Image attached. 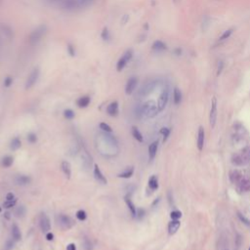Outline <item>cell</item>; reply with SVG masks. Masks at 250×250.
I'll use <instances>...</instances> for the list:
<instances>
[{"instance_id":"cell-1","label":"cell","mask_w":250,"mask_h":250,"mask_svg":"<svg viewBox=\"0 0 250 250\" xmlns=\"http://www.w3.org/2000/svg\"><path fill=\"white\" fill-rule=\"evenodd\" d=\"M158 112L159 110H158L157 105H156L155 102L153 100L147 101L146 103H144L142 106L139 107V109H138L139 114L146 116L148 118L155 117V116L158 113Z\"/></svg>"},{"instance_id":"cell-2","label":"cell","mask_w":250,"mask_h":250,"mask_svg":"<svg viewBox=\"0 0 250 250\" xmlns=\"http://www.w3.org/2000/svg\"><path fill=\"white\" fill-rule=\"evenodd\" d=\"M47 33V27L46 25H41L39 27H37L35 30L31 31L28 37V42L30 45H36L41 41L43 37L45 36V34Z\"/></svg>"},{"instance_id":"cell-3","label":"cell","mask_w":250,"mask_h":250,"mask_svg":"<svg viewBox=\"0 0 250 250\" xmlns=\"http://www.w3.org/2000/svg\"><path fill=\"white\" fill-rule=\"evenodd\" d=\"M132 58H133V51L131 49L125 51V53L122 55V57L117 61V63H116V71L118 72L123 71L125 66H127V64L132 60Z\"/></svg>"},{"instance_id":"cell-4","label":"cell","mask_w":250,"mask_h":250,"mask_svg":"<svg viewBox=\"0 0 250 250\" xmlns=\"http://www.w3.org/2000/svg\"><path fill=\"white\" fill-rule=\"evenodd\" d=\"M57 221H58L59 226L61 227V229H63V230L71 229L75 224V222L71 219V217L68 216V215H64V214L59 215L57 218Z\"/></svg>"},{"instance_id":"cell-5","label":"cell","mask_w":250,"mask_h":250,"mask_svg":"<svg viewBox=\"0 0 250 250\" xmlns=\"http://www.w3.org/2000/svg\"><path fill=\"white\" fill-rule=\"evenodd\" d=\"M39 74H40V71L38 68H35L34 69H32V71L30 72V75L27 78V81H25V89H30L35 85V83L37 82L39 78Z\"/></svg>"},{"instance_id":"cell-6","label":"cell","mask_w":250,"mask_h":250,"mask_svg":"<svg viewBox=\"0 0 250 250\" xmlns=\"http://www.w3.org/2000/svg\"><path fill=\"white\" fill-rule=\"evenodd\" d=\"M168 99H169V90L168 88H164L162 90L160 96L158 98L157 101V107L159 112H162L165 107H166V105L168 103Z\"/></svg>"},{"instance_id":"cell-7","label":"cell","mask_w":250,"mask_h":250,"mask_svg":"<svg viewBox=\"0 0 250 250\" xmlns=\"http://www.w3.org/2000/svg\"><path fill=\"white\" fill-rule=\"evenodd\" d=\"M216 120H217V100H216V98L214 97L212 99L210 114H209V121H210V126L212 128L215 127Z\"/></svg>"},{"instance_id":"cell-8","label":"cell","mask_w":250,"mask_h":250,"mask_svg":"<svg viewBox=\"0 0 250 250\" xmlns=\"http://www.w3.org/2000/svg\"><path fill=\"white\" fill-rule=\"evenodd\" d=\"M155 87H156V82H155V81H149V82H147L146 84H144L143 87H142V88L140 89L139 94H140L141 97L148 96L155 89Z\"/></svg>"},{"instance_id":"cell-9","label":"cell","mask_w":250,"mask_h":250,"mask_svg":"<svg viewBox=\"0 0 250 250\" xmlns=\"http://www.w3.org/2000/svg\"><path fill=\"white\" fill-rule=\"evenodd\" d=\"M137 85H138V78L135 76L130 77L128 81H127L126 85H125V93L127 95H131L135 91Z\"/></svg>"},{"instance_id":"cell-10","label":"cell","mask_w":250,"mask_h":250,"mask_svg":"<svg viewBox=\"0 0 250 250\" xmlns=\"http://www.w3.org/2000/svg\"><path fill=\"white\" fill-rule=\"evenodd\" d=\"M39 226H40V229L42 230V232H48V231H50V229H51L50 219H49L47 215L44 213L40 215Z\"/></svg>"},{"instance_id":"cell-11","label":"cell","mask_w":250,"mask_h":250,"mask_svg":"<svg viewBox=\"0 0 250 250\" xmlns=\"http://www.w3.org/2000/svg\"><path fill=\"white\" fill-rule=\"evenodd\" d=\"M107 112L109 116H112V117H114V116L117 115L118 112H119V107H118L117 102L116 101L112 102V103H110L107 107Z\"/></svg>"},{"instance_id":"cell-12","label":"cell","mask_w":250,"mask_h":250,"mask_svg":"<svg viewBox=\"0 0 250 250\" xmlns=\"http://www.w3.org/2000/svg\"><path fill=\"white\" fill-rule=\"evenodd\" d=\"M62 6L65 10L72 11L79 7V5H78L77 0H64L62 3Z\"/></svg>"},{"instance_id":"cell-13","label":"cell","mask_w":250,"mask_h":250,"mask_svg":"<svg viewBox=\"0 0 250 250\" xmlns=\"http://www.w3.org/2000/svg\"><path fill=\"white\" fill-rule=\"evenodd\" d=\"M94 176H95V179L100 183H102V184H104V185L107 184V178L103 175V173H102V171L100 170V168H99L97 164H95V166H94Z\"/></svg>"},{"instance_id":"cell-14","label":"cell","mask_w":250,"mask_h":250,"mask_svg":"<svg viewBox=\"0 0 250 250\" xmlns=\"http://www.w3.org/2000/svg\"><path fill=\"white\" fill-rule=\"evenodd\" d=\"M180 226H181V223H180L179 220H172L168 225V232L169 234H176L177 231L179 230Z\"/></svg>"},{"instance_id":"cell-15","label":"cell","mask_w":250,"mask_h":250,"mask_svg":"<svg viewBox=\"0 0 250 250\" xmlns=\"http://www.w3.org/2000/svg\"><path fill=\"white\" fill-rule=\"evenodd\" d=\"M157 148H158V141L153 142L150 145L149 147V156H150V160H153L156 155V153H157Z\"/></svg>"},{"instance_id":"cell-16","label":"cell","mask_w":250,"mask_h":250,"mask_svg":"<svg viewBox=\"0 0 250 250\" xmlns=\"http://www.w3.org/2000/svg\"><path fill=\"white\" fill-rule=\"evenodd\" d=\"M203 145H204V129L199 127L198 135H197V149L198 150H202Z\"/></svg>"},{"instance_id":"cell-17","label":"cell","mask_w":250,"mask_h":250,"mask_svg":"<svg viewBox=\"0 0 250 250\" xmlns=\"http://www.w3.org/2000/svg\"><path fill=\"white\" fill-rule=\"evenodd\" d=\"M31 179L30 176H27V175H20L18 176L17 178L15 179V183L17 185L19 186H25V185H28L30 183Z\"/></svg>"},{"instance_id":"cell-18","label":"cell","mask_w":250,"mask_h":250,"mask_svg":"<svg viewBox=\"0 0 250 250\" xmlns=\"http://www.w3.org/2000/svg\"><path fill=\"white\" fill-rule=\"evenodd\" d=\"M124 200H125V202H126L127 206H128V208H129L130 212H131L132 216H133V217H136V215H137V208L135 207L134 203H133V201L131 200V198H130V196H126L124 197Z\"/></svg>"},{"instance_id":"cell-19","label":"cell","mask_w":250,"mask_h":250,"mask_svg":"<svg viewBox=\"0 0 250 250\" xmlns=\"http://www.w3.org/2000/svg\"><path fill=\"white\" fill-rule=\"evenodd\" d=\"M62 170L64 174L66 175V177L68 179H71V163L69 161H63L62 162Z\"/></svg>"},{"instance_id":"cell-20","label":"cell","mask_w":250,"mask_h":250,"mask_svg":"<svg viewBox=\"0 0 250 250\" xmlns=\"http://www.w3.org/2000/svg\"><path fill=\"white\" fill-rule=\"evenodd\" d=\"M90 97L89 96H83V97H80L78 100L76 101V105L81 109H84V107H87L90 104Z\"/></svg>"},{"instance_id":"cell-21","label":"cell","mask_w":250,"mask_h":250,"mask_svg":"<svg viewBox=\"0 0 250 250\" xmlns=\"http://www.w3.org/2000/svg\"><path fill=\"white\" fill-rule=\"evenodd\" d=\"M230 178H231V181L232 183L238 184V183L240 182V180L243 178V175L240 172H238V171L234 170V171H232L231 174H230Z\"/></svg>"},{"instance_id":"cell-22","label":"cell","mask_w":250,"mask_h":250,"mask_svg":"<svg viewBox=\"0 0 250 250\" xmlns=\"http://www.w3.org/2000/svg\"><path fill=\"white\" fill-rule=\"evenodd\" d=\"M12 237L14 238V240L19 241L22 239V234L21 231H20V228L16 224H13L12 226Z\"/></svg>"},{"instance_id":"cell-23","label":"cell","mask_w":250,"mask_h":250,"mask_svg":"<svg viewBox=\"0 0 250 250\" xmlns=\"http://www.w3.org/2000/svg\"><path fill=\"white\" fill-rule=\"evenodd\" d=\"M165 49H166V45H165V43L160 41V40H156V41H155V43L153 44V50L155 52L164 51Z\"/></svg>"},{"instance_id":"cell-24","label":"cell","mask_w":250,"mask_h":250,"mask_svg":"<svg viewBox=\"0 0 250 250\" xmlns=\"http://www.w3.org/2000/svg\"><path fill=\"white\" fill-rule=\"evenodd\" d=\"M133 173H134V167H128L127 169H125L123 172L119 173L118 177L119 178H123V179H128L130 177H132Z\"/></svg>"},{"instance_id":"cell-25","label":"cell","mask_w":250,"mask_h":250,"mask_svg":"<svg viewBox=\"0 0 250 250\" xmlns=\"http://www.w3.org/2000/svg\"><path fill=\"white\" fill-rule=\"evenodd\" d=\"M132 135H133V137H134L138 142H140V143H142V142L144 141L143 135H142V133L140 132V130H139L136 126L132 127Z\"/></svg>"},{"instance_id":"cell-26","label":"cell","mask_w":250,"mask_h":250,"mask_svg":"<svg viewBox=\"0 0 250 250\" xmlns=\"http://www.w3.org/2000/svg\"><path fill=\"white\" fill-rule=\"evenodd\" d=\"M13 162H14V158L12 157V156L6 155V156H4V157L2 158L1 164H2V166L5 167V168H9L10 166H12Z\"/></svg>"},{"instance_id":"cell-27","label":"cell","mask_w":250,"mask_h":250,"mask_svg":"<svg viewBox=\"0 0 250 250\" xmlns=\"http://www.w3.org/2000/svg\"><path fill=\"white\" fill-rule=\"evenodd\" d=\"M232 163L240 166V165L245 164L246 162H245V160H244L242 155H234V156H232Z\"/></svg>"},{"instance_id":"cell-28","label":"cell","mask_w":250,"mask_h":250,"mask_svg":"<svg viewBox=\"0 0 250 250\" xmlns=\"http://www.w3.org/2000/svg\"><path fill=\"white\" fill-rule=\"evenodd\" d=\"M149 187L150 190L153 191H155L157 190L158 188V181H157V178L156 176H152L149 180Z\"/></svg>"},{"instance_id":"cell-29","label":"cell","mask_w":250,"mask_h":250,"mask_svg":"<svg viewBox=\"0 0 250 250\" xmlns=\"http://www.w3.org/2000/svg\"><path fill=\"white\" fill-rule=\"evenodd\" d=\"M173 97H174V103H175V105H179L180 103H181L182 101V93L181 91L177 88L174 89V92H173Z\"/></svg>"},{"instance_id":"cell-30","label":"cell","mask_w":250,"mask_h":250,"mask_svg":"<svg viewBox=\"0 0 250 250\" xmlns=\"http://www.w3.org/2000/svg\"><path fill=\"white\" fill-rule=\"evenodd\" d=\"M21 146H22V142H21V140H20V138L16 137V138H14L12 141H11L10 148H11V150H17L18 149L21 148Z\"/></svg>"},{"instance_id":"cell-31","label":"cell","mask_w":250,"mask_h":250,"mask_svg":"<svg viewBox=\"0 0 250 250\" xmlns=\"http://www.w3.org/2000/svg\"><path fill=\"white\" fill-rule=\"evenodd\" d=\"M101 38L104 40V41H109L110 38V33L107 28H104L103 31L101 32Z\"/></svg>"},{"instance_id":"cell-32","label":"cell","mask_w":250,"mask_h":250,"mask_svg":"<svg viewBox=\"0 0 250 250\" xmlns=\"http://www.w3.org/2000/svg\"><path fill=\"white\" fill-rule=\"evenodd\" d=\"M25 206H20V207H18L16 209V211H15V215L17 217H19V218H22V217H24L25 215Z\"/></svg>"},{"instance_id":"cell-33","label":"cell","mask_w":250,"mask_h":250,"mask_svg":"<svg viewBox=\"0 0 250 250\" xmlns=\"http://www.w3.org/2000/svg\"><path fill=\"white\" fill-rule=\"evenodd\" d=\"M64 116H65L66 119H69V120H71V119L74 118L75 113H74V112L72 109H66L65 112H64Z\"/></svg>"},{"instance_id":"cell-34","label":"cell","mask_w":250,"mask_h":250,"mask_svg":"<svg viewBox=\"0 0 250 250\" xmlns=\"http://www.w3.org/2000/svg\"><path fill=\"white\" fill-rule=\"evenodd\" d=\"M17 203V199H13V200H6L5 202H3V207L6 209H9L11 207H14Z\"/></svg>"},{"instance_id":"cell-35","label":"cell","mask_w":250,"mask_h":250,"mask_svg":"<svg viewBox=\"0 0 250 250\" xmlns=\"http://www.w3.org/2000/svg\"><path fill=\"white\" fill-rule=\"evenodd\" d=\"M75 215H76V218H77V219L80 220V221L86 220V218H87V214H86V212L84 211V210H78Z\"/></svg>"},{"instance_id":"cell-36","label":"cell","mask_w":250,"mask_h":250,"mask_svg":"<svg viewBox=\"0 0 250 250\" xmlns=\"http://www.w3.org/2000/svg\"><path fill=\"white\" fill-rule=\"evenodd\" d=\"M100 128L103 130V131H105V132H107V133L112 132V127H110L109 124L105 123V122H101V123H100Z\"/></svg>"},{"instance_id":"cell-37","label":"cell","mask_w":250,"mask_h":250,"mask_svg":"<svg viewBox=\"0 0 250 250\" xmlns=\"http://www.w3.org/2000/svg\"><path fill=\"white\" fill-rule=\"evenodd\" d=\"M160 133L162 134V136H163V142H165L168 139V137H169L170 130L168 128H166V127H163V128H161Z\"/></svg>"},{"instance_id":"cell-38","label":"cell","mask_w":250,"mask_h":250,"mask_svg":"<svg viewBox=\"0 0 250 250\" xmlns=\"http://www.w3.org/2000/svg\"><path fill=\"white\" fill-rule=\"evenodd\" d=\"M79 7H87L92 3L94 0H77Z\"/></svg>"},{"instance_id":"cell-39","label":"cell","mask_w":250,"mask_h":250,"mask_svg":"<svg viewBox=\"0 0 250 250\" xmlns=\"http://www.w3.org/2000/svg\"><path fill=\"white\" fill-rule=\"evenodd\" d=\"M28 141L30 142V144H34L37 142V136L34 134V133H30L28 135Z\"/></svg>"},{"instance_id":"cell-40","label":"cell","mask_w":250,"mask_h":250,"mask_svg":"<svg viewBox=\"0 0 250 250\" xmlns=\"http://www.w3.org/2000/svg\"><path fill=\"white\" fill-rule=\"evenodd\" d=\"M170 216H171V218H172V220H178V219H180V218H181L182 213H181L180 211H178V210H175V211H172V212H171Z\"/></svg>"},{"instance_id":"cell-41","label":"cell","mask_w":250,"mask_h":250,"mask_svg":"<svg viewBox=\"0 0 250 250\" xmlns=\"http://www.w3.org/2000/svg\"><path fill=\"white\" fill-rule=\"evenodd\" d=\"M12 83H13V78L11 77V76H7L6 78H5L4 79V86L5 87H10L11 85H12Z\"/></svg>"},{"instance_id":"cell-42","label":"cell","mask_w":250,"mask_h":250,"mask_svg":"<svg viewBox=\"0 0 250 250\" xmlns=\"http://www.w3.org/2000/svg\"><path fill=\"white\" fill-rule=\"evenodd\" d=\"M232 33V30H226L225 32H224V33L222 34V36H221V40L228 39L229 37H230V35H231Z\"/></svg>"},{"instance_id":"cell-43","label":"cell","mask_w":250,"mask_h":250,"mask_svg":"<svg viewBox=\"0 0 250 250\" xmlns=\"http://www.w3.org/2000/svg\"><path fill=\"white\" fill-rule=\"evenodd\" d=\"M68 52H69V54L71 55V57H74V56H75L74 47H73V46H72L71 44H69V45H68Z\"/></svg>"},{"instance_id":"cell-44","label":"cell","mask_w":250,"mask_h":250,"mask_svg":"<svg viewBox=\"0 0 250 250\" xmlns=\"http://www.w3.org/2000/svg\"><path fill=\"white\" fill-rule=\"evenodd\" d=\"M84 249H85V250H91L92 249L91 243H90V241L88 239L84 240Z\"/></svg>"},{"instance_id":"cell-45","label":"cell","mask_w":250,"mask_h":250,"mask_svg":"<svg viewBox=\"0 0 250 250\" xmlns=\"http://www.w3.org/2000/svg\"><path fill=\"white\" fill-rule=\"evenodd\" d=\"M238 218H239L240 221H242V222H243L244 224H245V225H247V226H249V227H250V222H249L248 220L246 219L245 217L242 216V215H241V214H238Z\"/></svg>"},{"instance_id":"cell-46","label":"cell","mask_w":250,"mask_h":250,"mask_svg":"<svg viewBox=\"0 0 250 250\" xmlns=\"http://www.w3.org/2000/svg\"><path fill=\"white\" fill-rule=\"evenodd\" d=\"M14 247V241L12 240H8L6 242V249L7 250H11Z\"/></svg>"},{"instance_id":"cell-47","label":"cell","mask_w":250,"mask_h":250,"mask_svg":"<svg viewBox=\"0 0 250 250\" xmlns=\"http://www.w3.org/2000/svg\"><path fill=\"white\" fill-rule=\"evenodd\" d=\"M128 21H129V15L125 14V15L122 17V19H121V24L125 25V24H127V22H128Z\"/></svg>"},{"instance_id":"cell-48","label":"cell","mask_w":250,"mask_h":250,"mask_svg":"<svg viewBox=\"0 0 250 250\" xmlns=\"http://www.w3.org/2000/svg\"><path fill=\"white\" fill-rule=\"evenodd\" d=\"M224 68V64L223 62H219V65H218V69H217V75H219L221 72H222V69Z\"/></svg>"},{"instance_id":"cell-49","label":"cell","mask_w":250,"mask_h":250,"mask_svg":"<svg viewBox=\"0 0 250 250\" xmlns=\"http://www.w3.org/2000/svg\"><path fill=\"white\" fill-rule=\"evenodd\" d=\"M15 199V196H14L13 193H8L6 194V200H13Z\"/></svg>"},{"instance_id":"cell-50","label":"cell","mask_w":250,"mask_h":250,"mask_svg":"<svg viewBox=\"0 0 250 250\" xmlns=\"http://www.w3.org/2000/svg\"><path fill=\"white\" fill-rule=\"evenodd\" d=\"M46 239L48 241H52L54 239V234H52V232H47V234H46Z\"/></svg>"},{"instance_id":"cell-51","label":"cell","mask_w":250,"mask_h":250,"mask_svg":"<svg viewBox=\"0 0 250 250\" xmlns=\"http://www.w3.org/2000/svg\"><path fill=\"white\" fill-rule=\"evenodd\" d=\"M144 215H145V211L143 210V209H142V208H139V209H137V216H138L139 218L143 217Z\"/></svg>"},{"instance_id":"cell-52","label":"cell","mask_w":250,"mask_h":250,"mask_svg":"<svg viewBox=\"0 0 250 250\" xmlns=\"http://www.w3.org/2000/svg\"><path fill=\"white\" fill-rule=\"evenodd\" d=\"M66 250H76V245L74 243H69L66 246Z\"/></svg>"},{"instance_id":"cell-53","label":"cell","mask_w":250,"mask_h":250,"mask_svg":"<svg viewBox=\"0 0 250 250\" xmlns=\"http://www.w3.org/2000/svg\"><path fill=\"white\" fill-rule=\"evenodd\" d=\"M10 215H11V214H10V212H6V213L4 214V217L6 218L7 220H10V218H11Z\"/></svg>"},{"instance_id":"cell-54","label":"cell","mask_w":250,"mask_h":250,"mask_svg":"<svg viewBox=\"0 0 250 250\" xmlns=\"http://www.w3.org/2000/svg\"><path fill=\"white\" fill-rule=\"evenodd\" d=\"M173 1H174V3H175V4H178L180 2V0H173Z\"/></svg>"},{"instance_id":"cell-55","label":"cell","mask_w":250,"mask_h":250,"mask_svg":"<svg viewBox=\"0 0 250 250\" xmlns=\"http://www.w3.org/2000/svg\"><path fill=\"white\" fill-rule=\"evenodd\" d=\"M49 1H51V2H58V1H61V0H49Z\"/></svg>"},{"instance_id":"cell-56","label":"cell","mask_w":250,"mask_h":250,"mask_svg":"<svg viewBox=\"0 0 250 250\" xmlns=\"http://www.w3.org/2000/svg\"><path fill=\"white\" fill-rule=\"evenodd\" d=\"M1 211H2V209H1V207H0V212H1Z\"/></svg>"},{"instance_id":"cell-57","label":"cell","mask_w":250,"mask_h":250,"mask_svg":"<svg viewBox=\"0 0 250 250\" xmlns=\"http://www.w3.org/2000/svg\"><path fill=\"white\" fill-rule=\"evenodd\" d=\"M249 250H250V248H249Z\"/></svg>"}]
</instances>
